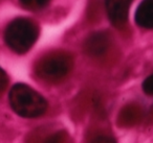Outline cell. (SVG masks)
I'll return each instance as SVG.
<instances>
[{
    "label": "cell",
    "instance_id": "6da1fadb",
    "mask_svg": "<svg viewBox=\"0 0 153 143\" xmlns=\"http://www.w3.org/2000/svg\"><path fill=\"white\" fill-rule=\"evenodd\" d=\"M10 103L16 114L24 118H36L46 112L47 102L37 91L25 84H16L10 91Z\"/></svg>",
    "mask_w": 153,
    "mask_h": 143
},
{
    "label": "cell",
    "instance_id": "7a4b0ae2",
    "mask_svg": "<svg viewBox=\"0 0 153 143\" xmlns=\"http://www.w3.org/2000/svg\"><path fill=\"white\" fill-rule=\"evenodd\" d=\"M39 36L38 24L28 18H17L7 26L5 44L16 53L27 52L36 43Z\"/></svg>",
    "mask_w": 153,
    "mask_h": 143
},
{
    "label": "cell",
    "instance_id": "3957f363",
    "mask_svg": "<svg viewBox=\"0 0 153 143\" xmlns=\"http://www.w3.org/2000/svg\"><path fill=\"white\" fill-rule=\"evenodd\" d=\"M72 57L66 51L56 50L43 55L36 63L35 72L41 80L57 83L63 80L72 68Z\"/></svg>",
    "mask_w": 153,
    "mask_h": 143
},
{
    "label": "cell",
    "instance_id": "277c9868",
    "mask_svg": "<svg viewBox=\"0 0 153 143\" xmlns=\"http://www.w3.org/2000/svg\"><path fill=\"white\" fill-rule=\"evenodd\" d=\"M132 0H106V11L110 22L117 28H122L128 21L129 9Z\"/></svg>",
    "mask_w": 153,
    "mask_h": 143
},
{
    "label": "cell",
    "instance_id": "5b68a950",
    "mask_svg": "<svg viewBox=\"0 0 153 143\" xmlns=\"http://www.w3.org/2000/svg\"><path fill=\"white\" fill-rule=\"evenodd\" d=\"M110 44V38L108 34L104 32H98L90 35L85 41L84 50L90 57H101L107 51Z\"/></svg>",
    "mask_w": 153,
    "mask_h": 143
},
{
    "label": "cell",
    "instance_id": "8992f818",
    "mask_svg": "<svg viewBox=\"0 0 153 143\" xmlns=\"http://www.w3.org/2000/svg\"><path fill=\"white\" fill-rule=\"evenodd\" d=\"M135 22L147 29L153 28V0H143L135 13Z\"/></svg>",
    "mask_w": 153,
    "mask_h": 143
},
{
    "label": "cell",
    "instance_id": "52a82bcc",
    "mask_svg": "<svg viewBox=\"0 0 153 143\" xmlns=\"http://www.w3.org/2000/svg\"><path fill=\"white\" fill-rule=\"evenodd\" d=\"M143 118V110L137 105H128L121 111L119 123L123 126H132Z\"/></svg>",
    "mask_w": 153,
    "mask_h": 143
},
{
    "label": "cell",
    "instance_id": "ba28073f",
    "mask_svg": "<svg viewBox=\"0 0 153 143\" xmlns=\"http://www.w3.org/2000/svg\"><path fill=\"white\" fill-rule=\"evenodd\" d=\"M64 138H65L64 133L62 130H59V132L47 137L43 143H62L64 141Z\"/></svg>",
    "mask_w": 153,
    "mask_h": 143
},
{
    "label": "cell",
    "instance_id": "9c48e42d",
    "mask_svg": "<svg viewBox=\"0 0 153 143\" xmlns=\"http://www.w3.org/2000/svg\"><path fill=\"white\" fill-rule=\"evenodd\" d=\"M143 90L147 95L153 96V74L146 78L143 83Z\"/></svg>",
    "mask_w": 153,
    "mask_h": 143
},
{
    "label": "cell",
    "instance_id": "30bf717a",
    "mask_svg": "<svg viewBox=\"0 0 153 143\" xmlns=\"http://www.w3.org/2000/svg\"><path fill=\"white\" fill-rule=\"evenodd\" d=\"M7 84H9L7 74L5 73L4 70L0 68V96H1V94H2L5 89H7Z\"/></svg>",
    "mask_w": 153,
    "mask_h": 143
},
{
    "label": "cell",
    "instance_id": "8fae6325",
    "mask_svg": "<svg viewBox=\"0 0 153 143\" xmlns=\"http://www.w3.org/2000/svg\"><path fill=\"white\" fill-rule=\"evenodd\" d=\"M90 143H117V141H115L112 137L101 135V136L96 137Z\"/></svg>",
    "mask_w": 153,
    "mask_h": 143
},
{
    "label": "cell",
    "instance_id": "7c38bea8",
    "mask_svg": "<svg viewBox=\"0 0 153 143\" xmlns=\"http://www.w3.org/2000/svg\"><path fill=\"white\" fill-rule=\"evenodd\" d=\"M23 7H27V9H32L36 5V0H19Z\"/></svg>",
    "mask_w": 153,
    "mask_h": 143
},
{
    "label": "cell",
    "instance_id": "4fadbf2b",
    "mask_svg": "<svg viewBox=\"0 0 153 143\" xmlns=\"http://www.w3.org/2000/svg\"><path fill=\"white\" fill-rule=\"evenodd\" d=\"M51 0H36V7H43L45 5H47Z\"/></svg>",
    "mask_w": 153,
    "mask_h": 143
},
{
    "label": "cell",
    "instance_id": "5bb4252c",
    "mask_svg": "<svg viewBox=\"0 0 153 143\" xmlns=\"http://www.w3.org/2000/svg\"><path fill=\"white\" fill-rule=\"evenodd\" d=\"M151 116H152V118H153V107H152V109H151Z\"/></svg>",
    "mask_w": 153,
    "mask_h": 143
}]
</instances>
